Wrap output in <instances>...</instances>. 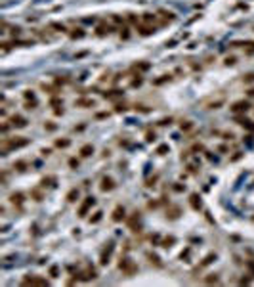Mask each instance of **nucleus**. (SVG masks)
Segmentation results:
<instances>
[{
	"label": "nucleus",
	"mask_w": 254,
	"mask_h": 287,
	"mask_svg": "<svg viewBox=\"0 0 254 287\" xmlns=\"http://www.w3.org/2000/svg\"><path fill=\"white\" fill-rule=\"evenodd\" d=\"M15 166H17V170H23V166H25V163H23V161H17V163H15Z\"/></svg>",
	"instance_id": "nucleus-34"
},
{
	"label": "nucleus",
	"mask_w": 254,
	"mask_h": 287,
	"mask_svg": "<svg viewBox=\"0 0 254 287\" xmlns=\"http://www.w3.org/2000/svg\"><path fill=\"white\" fill-rule=\"evenodd\" d=\"M248 107H250V103L245 102V100H241V102H235L233 105H231V111H233V113H247Z\"/></svg>",
	"instance_id": "nucleus-4"
},
{
	"label": "nucleus",
	"mask_w": 254,
	"mask_h": 287,
	"mask_svg": "<svg viewBox=\"0 0 254 287\" xmlns=\"http://www.w3.org/2000/svg\"><path fill=\"white\" fill-rule=\"evenodd\" d=\"M99 188H101V191H111L115 188V180L109 178V176H105V178L101 180V186H99Z\"/></svg>",
	"instance_id": "nucleus-9"
},
{
	"label": "nucleus",
	"mask_w": 254,
	"mask_h": 287,
	"mask_svg": "<svg viewBox=\"0 0 254 287\" xmlns=\"http://www.w3.org/2000/svg\"><path fill=\"white\" fill-rule=\"evenodd\" d=\"M69 165H71V166H78V161H76V159H71Z\"/></svg>",
	"instance_id": "nucleus-37"
},
{
	"label": "nucleus",
	"mask_w": 254,
	"mask_h": 287,
	"mask_svg": "<svg viewBox=\"0 0 254 287\" xmlns=\"http://www.w3.org/2000/svg\"><path fill=\"white\" fill-rule=\"evenodd\" d=\"M52 27H54V29H59L61 33L65 31V25H59V23H52Z\"/></svg>",
	"instance_id": "nucleus-33"
},
{
	"label": "nucleus",
	"mask_w": 254,
	"mask_h": 287,
	"mask_svg": "<svg viewBox=\"0 0 254 287\" xmlns=\"http://www.w3.org/2000/svg\"><path fill=\"white\" fill-rule=\"evenodd\" d=\"M191 127H193V125H191V121H185V125L182 123V130H189Z\"/></svg>",
	"instance_id": "nucleus-30"
},
{
	"label": "nucleus",
	"mask_w": 254,
	"mask_h": 287,
	"mask_svg": "<svg viewBox=\"0 0 254 287\" xmlns=\"http://www.w3.org/2000/svg\"><path fill=\"white\" fill-rule=\"evenodd\" d=\"M23 285H48V281H46L44 278L31 276V278H25V280H23Z\"/></svg>",
	"instance_id": "nucleus-5"
},
{
	"label": "nucleus",
	"mask_w": 254,
	"mask_h": 287,
	"mask_svg": "<svg viewBox=\"0 0 254 287\" xmlns=\"http://www.w3.org/2000/svg\"><path fill=\"white\" fill-rule=\"evenodd\" d=\"M121 94H122L121 90H111L109 94H107V92H105V98H115V96H121Z\"/></svg>",
	"instance_id": "nucleus-22"
},
{
	"label": "nucleus",
	"mask_w": 254,
	"mask_h": 287,
	"mask_svg": "<svg viewBox=\"0 0 254 287\" xmlns=\"http://www.w3.org/2000/svg\"><path fill=\"white\" fill-rule=\"evenodd\" d=\"M97 35L99 37H103V35H107V33H111V25H105V23H101V25H97Z\"/></svg>",
	"instance_id": "nucleus-14"
},
{
	"label": "nucleus",
	"mask_w": 254,
	"mask_h": 287,
	"mask_svg": "<svg viewBox=\"0 0 254 287\" xmlns=\"http://www.w3.org/2000/svg\"><path fill=\"white\" fill-rule=\"evenodd\" d=\"M214 258H216V255H208V256H206V258H204L203 262H201V264H199V268H203V266H208V264H210L212 260H214Z\"/></svg>",
	"instance_id": "nucleus-18"
},
{
	"label": "nucleus",
	"mask_w": 254,
	"mask_h": 287,
	"mask_svg": "<svg viewBox=\"0 0 254 287\" xmlns=\"http://www.w3.org/2000/svg\"><path fill=\"white\" fill-rule=\"evenodd\" d=\"M92 153H94V146H92V144H86V146L80 147V155H82V157H90Z\"/></svg>",
	"instance_id": "nucleus-11"
},
{
	"label": "nucleus",
	"mask_w": 254,
	"mask_h": 287,
	"mask_svg": "<svg viewBox=\"0 0 254 287\" xmlns=\"http://www.w3.org/2000/svg\"><path fill=\"white\" fill-rule=\"evenodd\" d=\"M94 203H95L94 197H86V201H84V203L80 205V209H78V216H86V212L94 207Z\"/></svg>",
	"instance_id": "nucleus-3"
},
{
	"label": "nucleus",
	"mask_w": 254,
	"mask_h": 287,
	"mask_svg": "<svg viewBox=\"0 0 254 287\" xmlns=\"http://www.w3.org/2000/svg\"><path fill=\"white\" fill-rule=\"evenodd\" d=\"M32 195H34V199H36V201H40V199H42V195H40V191H38V190H32Z\"/></svg>",
	"instance_id": "nucleus-32"
},
{
	"label": "nucleus",
	"mask_w": 254,
	"mask_h": 287,
	"mask_svg": "<svg viewBox=\"0 0 254 287\" xmlns=\"http://www.w3.org/2000/svg\"><path fill=\"white\" fill-rule=\"evenodd\" d=\"M138 31H140V35L147 37V35H153V33H155V27H149V25H140V27H138Z\"/></svg>",
	"instance_id": "nucleus-12"
},
{
	"label": "nucleus",
	"mask_w": 254,
	"mask_h": 287,
	"mask_svg": "<svg viewBox=\"0 0 254 287\" xmlns=\"http://www.w3.org/2000/svg\"><path fill=\"white\" fill-rule=\"evenodd\" d=\"M248 96H254V88H250V90H248Z\"/></svg>",
	"instance_id": "nucleus-38"
},
{
	"label": "nucleus",
	"mask_w": 254,
	"mask_h": 287,
	"mask_svg": "<svg viewBox=\"0 0 254 287\" xmlns=\"http://www.w3.org/2000/svg\"><path fill=\"white\" fill-rule=\"evenodd\" d=\"M29 144L27 138H15V140H10V138H4L2 140V151L8 153L10 149H17V147H25Z\"/></svg>",
	"instance_id": "nucleus-1"
},
{
	"label": "nucleus",
	"mask_w": 254,
	"mask_h": 287,
	"mask_svg": "<svg viewBox=\"0 0 254 287\" xmlns=\"http://www.w3.org/2000/svg\"><path fill=\"white\" fill-rule=\"evenodd\" d=\"M143 19H145V21H155L157 15H153V13H143Z\"/></svg>",
	"instance_id": "nucleus-25"
},
{
	"label": "nucleus",
	"mask_w": 254,
	"mask_h": 287,
	"mask_svg": "<svg viewBox=\"0 0 254 287\" xmlns=\"http://www.w3.org/2000/svg\"><path fill=\"white\" fill-rule=\"evenodd\" d=\"M119 268H121V270H122V272H124L126 276H132L134 272L138 270V268H136V264H134V262L130 260V258H122V260H121V264H119Z\"/></svg>",
	"instance_id": "nucleus-2"
},
{
	"label": "nucleus",
	"mask_w": 254,
	"mask_h": 287,
	"mask_svg": "<svg viewBox=\"0 0 254 287\" xmlns=\"http://www.w3.org/2000/svg\"><path fill=\"white\" fill-rule=\"evenodd\" d=\"M147 258H149L151 262H155L157 266H160V260H159V256H157V255H151V253H147Z\"/></svg>",
	"instance_id": "nucleus-20"
},
{
	"label": "nucleus",
	"mask_w": 254,
	"mask_h": 287,
	"mask_svg": "<svg viewBox=\"0 0 254 287\" xmlns=\"http://www.w3.org/2000/svg\"><path fill=\"white\" fill-rule=\"evenodd\" d=\"M75 105H76V107H94L95 102H94V100H76Z\"/></svg>",
	"instance_id": "nucleus-10"
},
{
	"label": "nucleus",
	"mask_w": 254,
	"mask_h": 287,
	"mask_svg": "<svg viewBox=\"0 0 254 287\" xmlns=\"http://www.w3.org/2000/svg\"><path fill=\"white\" fill-rule=\"evenodd\" d=\"M243 81H245V83H247V84H250V83H254V73H248V75H247V77H245V79H243Z\"/></svg>",
	"instance_id": "nucleus-23"
},
{
	"label": "nucleus",
	"mask_w": 254,
	"mask_h": 287,
	"mask_svg": "<svg viewBox=\"0 0 254 287\" xmlns=\"http://www.w3.org/2000/svg\"><path fill=\"white\" fill-rule=\"evenodd\" d=\"M101 214H103L101 210H97V212H95L94 216L90 218V222H92V224H95V222H99V220H101Z\"/></svg>",
	"instance_id": "nucleus-19"
},
{
	"label": "nucleus",
	"mask_w": 254,
	"mask_h": 287,
	"mask_svg": "<svg viewBox=\"0 0 254 287\" xmlns=\"http://www.w3.org/2000/svg\"><path fill=\"white\" fill-rule=\"evenodd\" d=\"M166 151H168V146H160L159 149H157V153H159V155H164Z\"/></svg>",
	"instance_id": "nucleus-27"
},
{
	"label": "nucleus",
	"mask_w": 254,
	"mask_h": 287,
	"mask_svg": "<svg viewBox=\"0 0 254 287\" xmlns=\"http://www.w3.org/2000/svg\"><path fill=\"white\" fill-rule=\"evenodd\" d=\"M204 281H206V283H218V278H216V274H212L210 278H206Z\"/></svg>",
	"instance_id": "nucleus-26"
},
{
	"label": "nucleus",
	"mask_w": 254,
	"mask_h": 287,
	"mask_svg": "<svg viewBox=\"0 0 254 287\" xmlns=\"http://www.w3.org/2000/svg\"><path fill=\"white\" fill-rule=\"evenodd\" d=\"M113 249H115V245H113V243H109L107 247L103 249L101 256H99V262H101V264H107V262H109V258H111V253H113Z\"/></svg>",
	"instance_id": "nucleus-6"
},
{
	"label": "nucleus",
	"mask_w": 254,
	"mask_h": 287,
	"mask_svg": "<svg viewBox=\"0 0 254 287\" xmlns=\"http://www.w3.org/2000/svg\"><path fill=\"white\" fill-rule=\"evenodd\" d=\"M124 212H126V210H124V207H121V205H119V207H115V210H113V220H115V222H121V220H124V216H126Z\"/></svg>",
	"instance_id": "nucleus-8"
},
{
	"label": "nucleus",
	"mask_w": 254,
	"mask_h": 287,
	"mask_svg": "<svg viewBox=\"0 0 254 287\" xmlns=\"http://www.w3.org/2000/svg\"><path fill=\"white\" fill-rule=\"evenodd\" d=\"M136 69H141V71H145V69H149V63H138V65H136Z\"/></svg>",
	"instance_id": "nucleus-29"
},
{
	"label": "nucleus",
	"mask_w": 254,
	"mask_h": 287,
	"mask_svg": "<svg viewBox=\"0 0 254 287\" xmlns=\"http://www.w3.org/2000/svg\"><path fill=\"white\" fill-rule=\"evenodd\" d=\"M235 61H237V59H235V57H233V56L225 57V65H233V63H235Z\"/></svg>",
	"instance_id": "nucleus-28"
},
{
	"label": "nucleus",
	"mask_w": 254,
	"mask_h": 287,
	"mask_svg": "<svg viewBox=\"0 0 254 287\" xmlns=\"http://www.w3.org/2000/svg\"><path fill=\"white\" fill-rule=\"evenodd\" d=\"M69 144H71L69 140H56V146H57V147H67Z\"/></svg>",
	"instance_id": "nucleus-21"
},
{
	"label": "nucleus",
	"mask_w": 254,
	"mask_h": 287,
	"mask_svg": "<svg viewBox=\"0 0 254 287\" xmlns=\"http://www.w3.org/2000/svg\"><path fill=\"white\" fill-rule=\"evenodd\" d=\"M21 201H23V193H13L12 195V203L13 205H21Z\"/></svg>",
	"instance_id": "nucleus-17"
},
{
	"label": "nucleus",
	"mask_w": 254,
	"mask_h": 287,
	"mask_svg": "<svg viewBox=\"0 0 254 287\" xmlns=\"http://www.w3.org/2000/svg\"><path fill=\"white\" fill-rule=\"evenodd\" d=\"M128 224H130L132 232H138V230H140V222H138V212H136V214H134V216L128 220Z\"/></svg>",
	"instance_id": "nucleus-13"
},
{
	"label": "nucleus",
	"mask_w": 254,
	"mask_h": 287,
	"mask_svg": "<svg viewBox=\"0 0 254 287\" xmlns=\"http://www.w3.org/2000/svg\"><path fill=\"white\" fill-rule=\"evenodd\" d=\"M140 84H141V77L138 75V79H134V81H132V86H140Z\"/></svg>",
	"instance_id": "nucleus-31"
},
{
	"label": "nucleus",
	"mask_w": 254,
	"mask_h": 287,
	"mask_svg": "<svg viewBox=\"0 0 254 287\" xmlns=\"http://www.w3.org/2000/svg\"><path fill=\"white\" fill-rule=\"evenodd\" d=\"M76 197H78V190H76V188H75V190H71L69 193H67V201H71V203H73V201H76Z\"/></svg>",
	"instance_id": "nucleus-15"
},
{
	"label": "nucleus",
	"mask_w": 254,
	"mask_h": 287,
	"mask_svg": "<svg viewBox=\"0 0 254 287\" xmlns=\"http://www.w3.org/2000/svg\"><path fill=\"white\" fill-rule=\"evenodd\" d=\"M50 276H52V278H57V268H56V266L50 270Z\"/></svg>",
	"instance_id": "nucleus-36"
},
{
	"label": "nucleus",
	"mask_w": 254,
	"mask_h": 287,
	"mask_svg": "<svg viewBox=\"0 0 254 287\" xmlns=\"http://www.w3.org/2000/svg\"><path fill=\"white\" fill-rule=\"evenodd\" d=\"M155 140V132H147V142H153Z\"/></svg>",
	"instance_id": "nucleus-35"
},
{
	"label": "nucleus",
	"mask_w": 254,
	"mask_h": 287,
	"mask_svg": "<svg viewBox=\"0 0 254 287\" xmlns=\"http://www.w3.org/2000/svg\"><path fill=\"white\" fill-rule=\"evenodd\" d=\"M191 205H193V209H199V207H201V197L193 193V195H191Z\"/></svg>",
	"instance_id": "nucleus-16"
},
{
	"label": "nucleus",
	"mask_w": 254,
	"mask_h": 287,
	"mask_svg": "<svg viewBox=\"0 0 254 287\" xmlns=\"http://www.w3.org/2000/svg\"><path fill=\"white\" fill-rule=\"evenodd\" d=\"M71 37H73V38H80V37H84L82 29H76V33H71Z\"/></svg>",
	"instance_id": "nucleus-24"
},
{
	"label": "nucleus",
	"mask_w": 254,
	"mask_h": 287,
	"mask_svg": "<svg viewBox=\"0 0 254 287\" xmlns=\"http://www.w3.org/2000/svg\"><path fill=\"white\" fill-rule=\"evenodd\" d=\"M10 123H12L13 128H23V127H27V121L21 117V115H13L12 119H10Z\"/></svg>",
	"instance_id": "nucleus-7"
}]
</instances>
